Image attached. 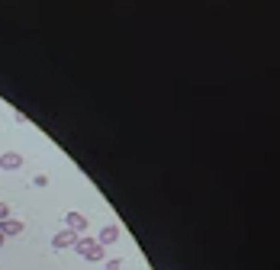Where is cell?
Instances as JSON below:
<instances>
[{
  "label": "cell",
  "instance_id": "1",
  "mask_svg": "<svg viewBox=\"0 0 280 270\" xmlns=\"http://www.w3.org/2000/svg\"><path fill=\"white\" fill-rule=\"evenodd\" d=\"M74 254H81L84 261H103V257H106V248H103V244H97V238L78 235V241H74Z\"/></svg>",
  "mask_w": 280,
  "mask_h": 270
},
{
  "label": "cell",
  "instance_id": "2",
  "mask_svg": "<svg viewBox=\"0 0 280 270\" xmlns=\"http://www.w3.org/2000/svg\"><path fill=\"white\" fill-rule=\"evenodd\" d=\"M119 235H123V228H119L116 222H109V225L100 228V235H97V244H103V248H106V244H116Z\"/></svg>",
  "mask_w": 280,
  "mask_h": 270
},
{
  "label": "cell",
  "instance_id": "3",
  "mask_svg": "<svg viewBox=\"0 0 280 270\" xmlns=\"http://www.w3.org/2000/svg\"><path fill=\"white\" fill-rule=\"evenodd\" d=\"M65 228H71L74 235H84V232H87V219H84V213H68L65 216Z\"/></svg>",
  "mask_w": 280,
  "mask_h": 270
},
{
  "label": "cell",
  "instance_id": "4",
  "mask_svg": "<svg viewBox=\"0 0 280 270\" xmlns=\"http://www.w3.org/2000/svg\"><path fill=\"white\" fill-rule=\"evenodd\" d=\"M74 241H78V235L71 228H65V232H58V235L52 238V248L55 251H65V248H74Z\"/></svg>",
  "mask_w": 280,
  "mask_h": 270
},
{
  "label": "cell",
  "instance_id": "5",
  "mask_svg": "<svg viewBox=\"0 0 280 270\" xmlns=\"http://www.w3.org/2000/svg\"><path fill=\"white\" fill-rule=\"evenodd\" d=\"M23 228H26V225H23L20 219L10 216V219H4V222H0V235H4V238H13V235H23Z\"/></svg>",
  "mask_w": 280,
  "mask_h": 270
},
{
  "label": "cell",
  "instance_id": "6",
  "mask_svg": "<svg viewBox=\"0 0 280 270\" xmlns=\"http://www.w3.org/2000/svg\"><path fill=\"white\" fill-rule=\"evenodd\" d=\"M23 167V155L20 151H4L0 155V170H20Z\"/></svg>",
  "mask_w": 280,
  "mask_h": 270
},
{
  "label": "cell",
  "instance_id": "7",
  "mask_svg": "<svg viewBox=\"0 0 280 270\" xmlns=\"http://www.w3.org/2000/svg\"><path fill=\"white\" fill-rule=\"evenodd\" d=\"M103 270H123V261H119V257H113V261H106Z\"/></svg>",
  "mask_w": 280,
  "mask_h": 270
},
{
  "label": "cell",
  "instance_id": "8",
  "mask_svg": "<svg viewBox=\"0 0 280 270\" xmlns=\"http://www.w3.org/2000/svg\"><path fill=\"white\" fill-rule=\"evenodd\" d=\"M32 183H35V187H48V177H45V174H35Z\"/></svg>",
  "mask_w": 280,
  "mask_h": 270
},
{
  "label": "cell",
  "instance_id": "9",
  "mask_svg": "<svg viewBox=\"0 0 280 270\" xmlns=\"http://www.w3.org/2000/svg\"><path fill=\"white\" fill-rule=\"evenodd\" d=\"M4 219H10V206H7V203H0V222H4Z\"/></svg>",
  "mask_w": 280,
  "mask_h": 270
},
{
  "label": "cell",
  "instance_id": "10",
  "mask_svg": "<svg viewBox=\"0 0 280 270\" xmlns=\"http://www.w3.org/2000/svg\"><path fill=\"white\" fill-rule=\"evenodd\" d=\"M4 241H7V238H4V235H0V244H4Z\"/></svg>",
  "mask_w": 280,
  "mask_h": 270
}]
</instances>
